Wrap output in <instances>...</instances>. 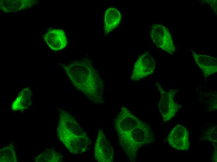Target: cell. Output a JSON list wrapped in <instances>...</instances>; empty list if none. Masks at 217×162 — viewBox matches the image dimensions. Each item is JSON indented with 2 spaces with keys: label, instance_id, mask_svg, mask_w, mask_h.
Returning a JSON list of instances; mask_svg holds the SVG:
<instances>
[{
  "label": "cell",
  "instance_id": "cell-1",
  "mask_svg": "<svg viewBox=\"0 0 217 162\" xmlns=\"http://www.w3.org/2000/svg\"><path fill=\"white\" fill-rule=\"evenodd\" d=\"M120 146L129 159H135L140 147L154 142L155 137L150 126L123 106L114 120Z\"/></svg>",
  "mask_w": 217,
  "mask_h": 162
},
{
  "label": "cell",
  "instance_id": "cell-2",
  "mask_svg": "<svg viewBox=\"0 0 217 162\" xmlns=\"http://www.w3.org/2000/svg\"><path fill=\"white\" fill-rule=\"evenodd\" d=\"M60 64L77 89L96 104L104 102L103 81L90 60H74Z\"/></svg>",
  "mask_w": 217,
  "mask_h": 162
},
{
  "label": "cell",
  "instance_id": "cell-3",
  "mask_svg": "<svg viewBox=\"0 0 217 162\" xmlns=\"http://www.w3.org/2000/svg\"><path fill=\"white\" fill-rule=\"evenodd\" d=\"M60 140L71 153H83L87 150L89 140L76 119L64 110L60 114L57 129Z\"/></svg>",
  "mask_w": 217,
  "mask_h": 162
},
{
  "label": "cell",
  "instance_id": "cell-4",
  "mask_svg": "<svg viewBox=\"0 0 217 162\" xmlns=\"http://www.w3.org/2000/svg\"><path fill=\"white\" fill-rule=\"evenodd\" d=\"M155 84L161 95L158 105L159 110L164 121H169L175 116L176 113L181 107L176 102L174 98L177 91L172 90L166 92L158 82Z\"/></svg>",
  "mask_w": 217,
  "mask_h": 162
},
{
  "label": "cell",
  "instance_id": "cell-5",
  "mask_svg": "<svg viewBox=\"0 0 217 162\" xmlns=\"http://www.w3.org/2000/svg\"><path fill=\"white\" fill-rule=\"evenodd\" d=\"M152 38L156 45L170 54L176 50L171 35L167 28L160 24H154L151 31Z\"/></svg>",
  "mask_w": 217,
  "mask_h": 162
},
{
  "label": "cell",
  "instance_id": "cell-6",
  "mask_svg": "<svg viewBox=\"0 0 217 162\" xmlns=\"http://www.w3.org/2000/svg\"><path fill=\"white\" fill-rule=\"evenodd\" d=\"M155 67V63L148 52L139 56L135 62L130 80L138 81L152 74Z\"/></svg>",
  "mask_w": 217,
  "mask_h": 162
},
{
  "label": "cell",
  "instance_id": "cell-7",
  "mask_svg": "<svg viewBox=\"0 0 217 162\" xmlns=\"http://www.w3.org/2000/svg\"><path fill=\"white\" fill-rule=\"evenodd\" d=\"M114 155L113 149L102 130L98 134L94 146V156L100 162H113Z\"/></svg>",
  "mask_w": 217,
  "mask_h": 162
},
{
  "label": "cell",
  "instance_id": "cell-8",
  "mask_svg": "<svg viewBox=\"0 0 217 162\" xmlns=\"http://www.w3.org/2000/svg\"><path fill=\"white\" fill-rule=\"evenodd\" d=\"M167 140L170 145L176 150H186L189 148V131L182 125L177 124L172 129Z\"/></svg>",
  "mask_w": 217,
  "mask_h": 162
},
{
  "label": "cell",
  "instance_id": "cell-9",
  "mask_svg": "<svg viewBox=\"0 0 217 162\" xmlns=\"http://www.w3.org/2000/svg\"><path fill=\"white\" fill-rule=\"evenodd\" d=\"M43 37L50 48L55 51L64 49L67 43L65 34L62 29H51Z\"/></svg>",
  "mask_w": 217,
  "mask_h": 162
},
{
  "label": "cell",
  "instance_id": "cell-10",
  "mask_svg": "<svg viewBox=\"0 0 217 162\" xmlns=\"http://www.w3.org/2000/svg\"><path fill=\"white\" fill-rule=\"evenodd\" d=\"M194 59L205 78L217 71V59L211 56L197 54L192 51Z\"/></svg>",
  "mask_w": 217,
  "mask_h": 162
},
{
  "label": "cell",
  "instance_id": "cell-11",
  "mask_svg": "<svg viewBox=\"0 0 217 162\" xmlns=\"http://www.w3.org/2000/svg\"><path fill=\"white\" fill-rule=\"evenodd\" d=\"M38 3L33 0H1L0 8L4 12H14L30 8Z\"/></svg>",
  "mask_w": 217,
  "mask_h": 162
},
{
  "label": "cell",
  "instance_id": "cell-12",
  "mask_svg": "<svg viewBox=\"0 0 217 162\" xmlns=\"http://www.w3.org/2000/svg\"><path fill=\"white\" fill-rule=\"evenodd\" d=\"M33 93L30 87L22 89L11 105L13 111H23L28 109L33 101Z\"/></svg>",
  "mask_w": 217,
  "mask_h": 162
},
{
  "label": "cell",
  "instance_id": "cell-13",
  "mask_svg": "<svg viewBox=\"0 0 217 162\" xmlns=\"http://www.w3.org/2000/svg\"><path fill=\"white\" fill-rule=\"evenodd\" d=\"M121 18L120 12L115 7H111L106 10L104 20L105 35L108 34L118 26Z\"/></svg>",
  "mask_w": 217,
  "mask_h": 162
},
{
  "label": "cell",
  "instance_id": "cell-14",
  "mask_svg": "<svg viewBox=\"0 0 217 162\" xmlns=\"http://www.w3.org/2000/svg\"><path fill=\"white\" fill-rule=\"evenodd\" d=\"M63 156L54 150L46 149L35 159L36 162H59L63 160Z\"/></svg>",
  "mask_w": 217,
  "mask_h": 162
},
{
  "label": "cell",
  "instance_id": "cell-15",
  "mask_svg": "<svg viewBox=\"0 0 217 162\" xmlns=\"http://www.w3.org/2000/svg\"><path fill=\"white\" fill-rule=\"evenodd\" d=\"M1 162H16L17 157L12 144H10L1 149L0 150Z\"/></svg>",
  "mask_w": 217,
  "mask_h": 162
},
{
  "label": "cell",
  "instance_id": "cell-16",
  "mask_svg": "<svg viewBox=\"0 0 217 162\" xmlns=\"http://www.w3.org/2000/svg\"><path fill=\"white\" fill-rule=\"evenodd\" d=\"M207 2L212 7V9L215 11H216L217 10V1L216 0H210L207 1Z\"/></svg>",
  "mask_w": 217,
  "mask_h": 162
}]
</instances>
